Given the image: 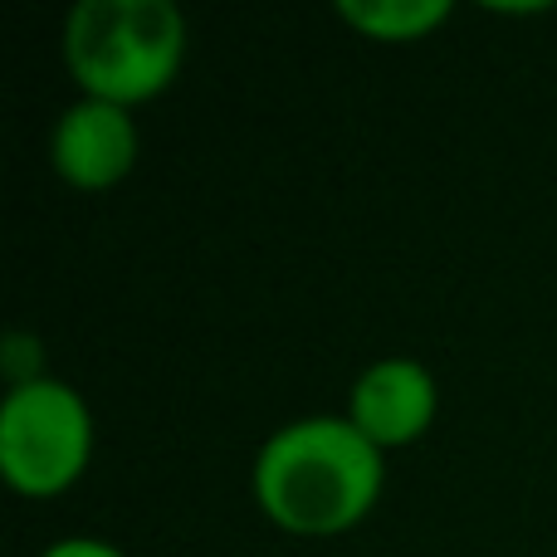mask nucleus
<instances>
[{
    "instance_id": "3",
    "label": "nucleus",
    "mask_w": 557,
    "mask_h": 557,
    "mask_svg": "<svg viewBox=\"0 0 557 557\" xmlns=\"http://www.w3.org/2000/svg\"><path fill=\"white\" fill-rule=\"evenodd\" d=\"M94 460V411L59 376L10 386L0 401V474L25 499L74 490Z\"/></svg>"
},
{
    "instance_id": "8",
    "label": "nucleus",
    "mask_w": 557,
    "mask_h": 557,
    "mask_svg": "<svg viewBox=\"0 0 557 557\" xmlns=\"http://www.w3.org/2000/svg\"><path fill=\"white\" fill-rule=\"evenodd\" d=\"M39 557H127V553L117 548V543H103V539H59Z\"/></svg>"
},
{
    "instance_id": "4",
    "label": "nucleus",
    "mask_w": 557,
    "mask_h": 557,
    "mask_svg": "<svg viewBox=\"0 0 557 557\" xmlns=\"http://www.w3.org/2000/svg\"><path fill=\"white\" fill-rule=\"evenodd\" d=\"M137 152H143V137H137L133 108L103 103V98H74L49 137V162L59 182L74 191H113L137 166Z\"/></svg>"
},
{
    "instance_id": "2",
    "label": "nucleus",
    "mask_w": 557,
    "mask_h": 557,
    "mask_svg": "<svg viewBox=\"0 0 557 557\" xmlns=\"http://www.w3.org/2000/svg\"><path fill=\"white\" fill-rule=\"evenodd\" d=\"M64 69L78 98L137 108L186 64V20L172 0H78L64 15Z\"/></svg>"
},
{
    "instance_id": "6",
    "label": "nucleus",
    "mask_w": 557,
    "mask_h": 557,
    "mask_svg": "<svg viewBox=\"0 0 557 557\" xmlns=\"http://www.w3.org/2000/svg\"><path fill=\"white\" fill-rule=\"evenodd\" d=\"M450 15V0H337V20L372 45H416Z\"/></svg>"
},
{
    "instance_id": "1",
    "label": "nucleus",
    "mask_w": 557,
    "mask_h": 557,
    "mask_svg": "<svg viewBox=\"0 0 557 557\" xmlns=\"http://www.w3.org/2000/svg\"><path fill=\"white\" fill-rule=\"evenodd\" d=\"M250 484L260 513L284 533L333 539L376 509L386 465L347 416H304L260 445Z\"/></svg>"
},
{
    "instance_id": "7",
    "label": "nucleus",
    "mask_w": 557,
    "mask_h": 557,
    "mask_svg": "<svg viewBox=\"0 0 557 557\" xmlns=\"http://www.w3.org/2000/svg\"><path fill=\"white\" fill-rule=\"evenodd\" d=\"M0 372H5L10 386H29L39 382L45 372V343H39L35 333H5V343H0Z\"/></svg>"
},
{
    "instance_id": "5",
    "label": "nucleus",
    "mask_w": 557,
    "mask_h": 557,
    "mask_svg": "<svg viewBox=\"0 0 557 557\" xmlns=\"http://www.w3.org/2000/svg\"><path fill=\"white\" fill-rule=\"evenodd\" d=\"M435 411H441V392H435L431 367L416 357H382L372 362L347 392V421L376 445V450H401L416 445L431 431Z\"/></svg>"
}]
</instances>
